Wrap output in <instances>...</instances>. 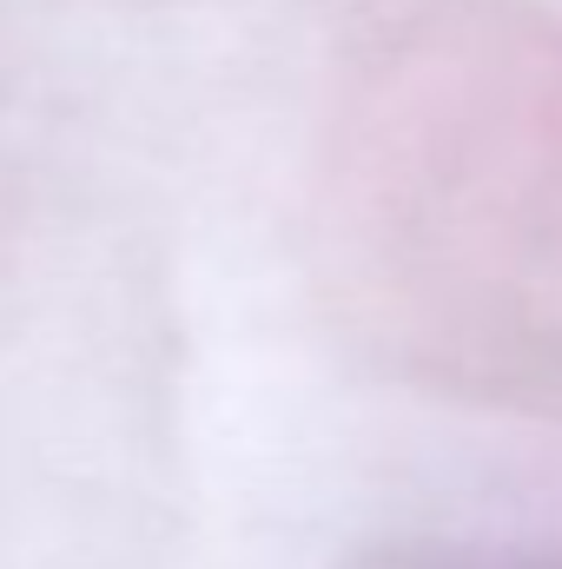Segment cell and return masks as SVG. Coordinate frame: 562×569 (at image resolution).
Wrapping results in <instances>:
<instances>
[{
	"label": "cell",
	"instance_id": "cell-1",
	"mask_svg": "<svg viewBox=\"0 0 562 569\" xmlns=\"http://www.w3.org/2000/svg\"><path fill=\"white\" fill-rule=\"evenodd\" d=\"M351 272L456 371L562 365V27L423 0L371 53L338 152Z\"/></svg>",
	"mask_w": 562,
	"mask_h": 569
}]
</instances>
